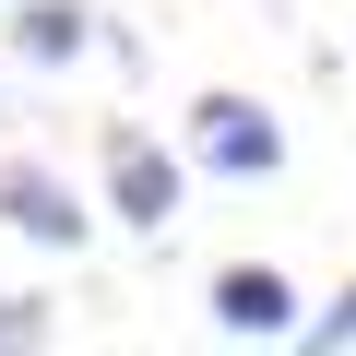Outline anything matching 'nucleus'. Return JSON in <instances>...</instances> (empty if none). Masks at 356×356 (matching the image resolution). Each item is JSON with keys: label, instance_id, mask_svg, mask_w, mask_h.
I'll use <instances>...</instances> for the list:
<instances>
[{"label": "nucleus", "instance_id": "obj_1", "mask_svg": "<svg viewBox=\"0 0 356 356\" xmlns=\"http://www.w3.org/2000/svg\"><path fill=\"white\" fill-rule=\"evenodd\" d=\"M95 178H107V214H119V226H143V238H166V226H178V202H191V154H166V143H154V131H131V119H107Z\"/></svg>", "mask_w": 356, "mask_h": 356}, {"label": "nucleus", "instance_id": "obj_2", "mask_svg": "<svg viewBox=\"0 0 356 356\" xmlns=\"http://www.w3.org/2000/svg\"><path fill=\"white\" fill-rule=\"evenodd\" d=\"M191 166H214V178H273L285 166V119L261 107V95H238V83H214V95H191Z\"/></svg>", "mask_w": 356, "mask_h": 356}, {"label": "nucleus", "instance_id": "obj_3", "mask_svg": "<svg viewBox=\"0 0 356 356\" xmlns=\"http://www.w3.org/2000/svg\"><path fill=\"white\" fill-rule=\"evenodd\" d=\"M0 226L36 238V250H83V238H95V202L72 191L48 154H0Z\"/></svg>", "mask_w": 356, "mask_h": 356}, {"label": "nucleus", "instance_id": "obj_4", "mask_svg": "<svg viewBox=\"0 0 356 356\" xmlns=\"http://www.w3.org/2000/svg\"><path fill=\"white\" fill-rule=\"evenodd\" d=\"M297 321H309V309H297V285H285L273 261H226V273H214V332H226V344H285Z\"/></svg>", "mask_w": 356, "mask_h": 356}, {"label": "nucleus", "instance_id": "obj_5", "mask_svg": "<svg viewBox=\"0 0 356 356\" xmlns=\"http://www.w3.org/2000/svg\"><path fill=\"white\" fill-rule=\"evenodd\" d=\"M83 48H95V13H83V0H24V13H13V60L72 72Z\"/></svg>", "mask_w": 356, "mask_h": 356}, {"label": "nucleus", "instance_id": "obj_6", "mask_svg": "<svg viewBox=\"0 0 356 356\" xmlns=\"http://www.w3.org/2000/svg\"><path fill=\"white\" fill-rule=\"evenodd\" d=\"M297 344H356V285H344L332 309H309V321H297Z\"/></svg>", "mask_w": 356, "mask_h": 356}, {"label": "nucleus", "instance_id": "obj_7", "mask_svg": "<svg viewBox=\"0 0 356 356\" xmlns=\"http://www.w3.org/2000/svg\"><path fill=\"white\" fill-rule=\"evenodd\" d=\"M0 344H48V297H0Z\"/></svg>", "mask_w": 356, "mask_h": 356}]
</instances>
